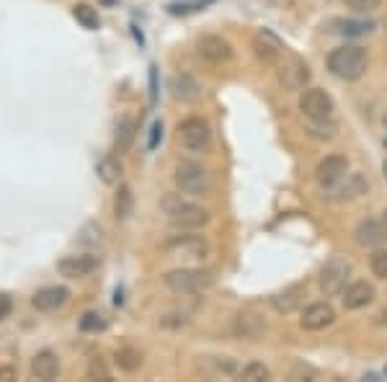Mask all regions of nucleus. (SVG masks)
Listing matches in <instances>:
<instances>
[{
	"label": "nucleus",
	"mask_w": 387,
	"mask_h": 382,
	"mask_svg": "<svg viewBox=\"0 0 387 382\" xmlns=\"http://www.w3.org/2000/svg\"><path fill=\"white\" fill-rule=\"evenodd\" d=\"M374 286L369 284V282H351V284H346V289L341 292V303H343V308L346 310H362V308H367V305L374 300Z\"/></svg>",
	"instance_id": "18"
},
{
	"label": "nucleus",
	"mask_w": 387,
	"mask_h": 382,
	"mask_svg": "<svg viewBox=\"0 0 387 382\" xmlns=\"http://www.w3.org/2000/svg\"><path fill=\"white\" fill-rule=\"evenodd\" d=\"M178 145L186 152H206L212 145V132L209 124L199 117H189L178 124Z\"/></svg>",
	"instance_id": "7"
},
{
	"label": "nucleus",
	"mask_w": 387,
	"mask_h": 382,
	"mask_svg": "<svg viewBox=\"0 0 387 382\" xmlns=\"http://www.w3.org/2000/svg\"><path fill=\"white\" fill-rule=\"evenodd\" d=\"M72 18H75L83 29H88V32H96V29L101 26L98 11H96L93 6H88V3H78V6H72Z\"/></svg>",
	"instance_id": "27"
},
{
	"label": "nucleus",
	"mask_w": 387,
	"mask_h": 382,
	"mask_svg": "<svg viewBox=\"0 0 387 382\" xmlns=\"http://www.w3.org/2000/svg\"><path fill=\"white\" fill-rule=\"evenodd\" d=\"M339 132V124L333 119H308L305 124V135L313 140H333Z\"/></svg>",
	"instance_id": "26"
},
{
	"label": "nucleus",
	"mask_w": 387,
	"mask_h": 382,
	"mask_svg": "<svg viewBox=\"0 0 387 382\" xmlns=\"http://www.w3.org/2000/svg\"><path fill=\"white\" fill-rule=\"evenodd\" d=\"M328 70L336 75L339 80H346V83H354V80L364 78V72L369 67V57L362 47L356 44H343V47L331 49L328 55Z\"/></svg>",
	"instance_id": "2"
},
{
	"label": "nucleus",
	"mask_w": 387,
	"mask_h": 382,
	"mask_svg": "<svg viewBox=\"0 0 387 382\" xmlns=\"http://www.w3.org/2000/svg\"><path fill=\"white\" fill-rule=\"evenodd\" d=\"M369 269L377 279H387V248H374V253L369 256Z\"/></svg>",
	"instance_id": "32"
},
{
	"label": "nucleus",
	"mask_w": 387,
	"mask_h": 382,
	"mask_svg": "<svg viewBox=\"0 0 387 382\" xmlns=\"http://www.w3.org/2000/svg\"><path fill=\"white\" fill-rule=\"evenodd\" d=\"M305 297H308V284H292L287 286L284 292H277L271 297V308L287 315V312H294L297 308H302Z\"/></svg>",
	"instance_id": "21"
},
{
	"label": "nucleus",
	"mask_w": 387,
	"mask_h": 382,
	"mask_svg": "<svg viewBox=\"0 0 387 382\" xmlns=\"http://www.w3.org/2000/svg\"><path fill=\"white\" fill-rule=\"evenodd\" d=\"M163 251L183 263H202L209 256V243L204 235H173Z\"/></svg>",
	"instance_id": "5"
},
{
	"label": "nucleus",
	"mask_w": 387,
	"mask_h": 382,
	"mask_svg": "<svg viewBox=\"0 0 387 382\" xmlns=\"http://www.w3.org/2000/svg\"><path fill=\"white\" fill-rule=\"evenodd\" d=\"M367 189H369V183H367V178L362 173H346L336 186H331V189L325 191H328V197L333 202H354L362 194H367Z\"/></svg>",
	"instance_id": "12"
},
{
	"label": "nucleus",
	"mask_w": 387,
	"mask_h": 382,
	"mask_svg": "<svg viewBox=\"0 0 387 382\" xmlns=\"http://www.w3.org/2000/svg\"><path fill=\"white\" fill-rule=\"evenodd\" d=\"M67 300H70V289L63 284H55V286H41L39 292L32 297V305L39 312H55L60 310Z\"/></svg>",
	"instance_id": "17"
},
{
	"label": "nucleus",
	"mask_w": 387,
	"mask_h": 382,
	"mask_svg": "<svg viewBox=\"0 0 387 382\" xmlns=\"http://www.w3.org/2000/svg\"><path fill=\"white\" fill-rule=\"evenodd\" d=\"M333 323H336V310L331 303H313L300 315V326L305 331H323Z\"/></svg>",
	"instance_id": "14"
},
{
	"label": "nucleus",
	"mask_w": 387,
	"mask_h": 382,
	"mask_svg": "<svg viewBox=\"0 0 387 382\" xmlns=\"http://www.w3.org/2000/svg\"><path fill=\"white\" fill-rule=\"evenodd\" d=\"M163 135V127H160V121H155V124H152V129H150V143H147V147H155V145H158V137Z\"/></svg>",
	"instance_id": "37"
},
{
	"label": "nucleus",
	"mask_w": 387,
	"mask_h": 382,
	"mask_svg": "<svg viewBox=\"0 0 387 382\" xmlns=\"http://www.w3.org/2000/svg\"><path fill=\"white\" fill-rule=\"evenodd\" d=\"M348 8L356 11V13H372L382 6V0H343Z\"/></svg>",
	"instance_id": "35"
},
{
	"label": "nucleus",
	"mask_w": 387,
	"mask_h": 382,
	"mask_svg": "<svg viewBox=\"0 0 387 382\" xmlns=\"http://www.w3.org/2000/svg\"><path fill=\"white\" fill-rule=\"evenodd\" d=\"M382 124H385V127H387V114H385V117H382Z\"/></svg>",
	"instance_id": "39"
},
{
	"label": "nucleus",
	"mask_w": 387,
	"mask_h": 382,
	"mask_svg": "<svg viewBox=\"0 0 387 382\" xmlns=\"http://www.w3.org/2000/svg\"><path fill=\"white\" fill-rule=\"evenodd\" d=\"M385 173H387V163H385Z\"/></svg>",
	"instance_id": "40"
},
{
	"label": "nucleus",
	"mask_w": 387,
	"mask_h": 382,
	"mask_svg": "<svg viewBox=\"0 0 387 382\" xmlns=\"http://www.w3.org/2000/svg\"><path fill=\"white\" fill-rule=\"evenodd\" d=\"M106 326H109V320L96 310H88L86 315L80 318V331H86V334H98V331H106Z\"/></svg>",
	"instance_id": "29"
},
{
	"label": "nucleus",
	"mask_w": 387,
	"mask_h": 382,
	"mask_svg": "<svg viewBox=\"0 0 387 382\" xmlns=\"http://www.w3.org/2000/svg\"><path fill=\"white\" fill-rule=\"evenodd\" d=\"M351 261L343 256H333L323 263L320 269V289L325 297H339L346 289L348 279H351Z\"/></svg>",
	"instance_id": "6"
},
{
	"label": "nucleus",
	"mask_w": 387,
	"mask_h": 382,
	"mask_svg": "<svg viewBox=\"0 0 387 382\" xmlns=\"http://www.w3.org/2000/svg\"><path fill=\"white\" fill-rule=\"evenodd\" d=\"M253 52L256 57L266 65H277L282 60V55L287 52L284 41L279 39L277 34L269 32V29H258V32L253 34Z\"/></svg>",
	"instance_id": "9"
},
{
	"label": "nucleus",
	"mask_w": 387,
	"mask_h": 382,
	"mask_svg": "<svg viewBox=\"0 0 387 382\" xmlns=\"http://www.w3.org/2000/svg\"><path fill=\"white\" fill-rule=\"evenodd\" d=\"M197 52L202 60H206V62H212V65H222V62H230V60H232V47H230V41L217 37V34L202 37L197 44Z\"/></svg>",
	"instance_id": "11"
},
{
	"label": "nucleus",
	"mask_w": 387,
	"mask_h": 382,
	"mask_svg": "<svg viewBox=\"0 0 387 382\" xmlns=\"http://www.w3.org/2000/svg\"><path fill=\"white\" fill-rule=\"evenodd\" d=\"M240 377L248 382H261V380H271V372L269 367L261 364V362H251V364H245L240 369Z\"/></svg>",
	"instance_id": "30"
},
{
	"label": "nucleus",
	"mask_w": 387,
	"mask_h": 382,
	"mask_svg": "<svg viewBox=\"0 0 387 382\" xmlns=\"http://www.w3.org/2000/svg\"><path fill=\"white\" fill-rule=\"evenodd\" d=\"M163 282L173 295H204L206 289L214 286V271L199 269V266H181V269L168 271Z\"/></svg>",
	"instance_id": "3"
},
{
	"label": "nucleus",
	"mask_w": 387,
	"mask_h": 382,
	"mask_svg": "<svg viewBox=\"0 0 387 382\" xmlns=\"http://www.w3.org/2000/svg\"><path fill=\"white\" fill-rule=\"evenodd\" d=\"M333 104L331 93H325L323 88H305L300 93V112L308 119H331L333 117Z\"/></svg>",
	"instance_id": "8"
},
{
	"label": "nucleus",
	"mask_w": 387,
	"mask_h": 382,
	"mask_svg": "<svg viewBox=\"0 0 387 382\" xmlns=\"http://www.w3.org/2000/svg\"><path fill=\"white\" fill-rule=\"evenodd\" d=\"M279 80L287 91H305V86L310 83V67L308 62H302L300 57H292L289 62H284Z\"/></svg>",
	"instance_id": "19"
},
{
	"label": "nucleus",
	"mask_w": 387,
	"mask_h": 382,
	"mask_svg": "<svg viewBox=\"0 0 387 382\" xmlns=\"http://www.w3.org/2000/svg\"><path fill=\"white\" fill-rule=\"evenodd\" d=\"M96 269H98V256L93 253H72L60 258V263H57V271L65 279H83L88 274H93Z\"/></svg>",
	"instance_id": "10"
},
{
	"label": "nucleus",
	"mask_w": 387,
	"mask_h": 382,
	"mask_svg": "<svg viewBox=\"0 0 387 382\" xmlns=\"http://www.w3.org/2000/svg\"><path fill=\"white\" fill-rule=\"evenodd\" d=\"M173 181L178 191L191 194V197H204L212 189V176L204 166H199L194 160H181L173 171Z\"/></svg>",
	"instance_id": "4"
},
{
	"label": "nucleus",
	"mask_w": 387,
	"mask_h": 382,
	"mask_svg": "<svg viewBox=\"0 0 387 382\" xmlns=\"http://www.w3.org/2000/svg\"><path fill=\"white\" fill-rule=\"evenodd\" d=\"M18 380V369L13 364H3L0 367V382H13Z\"/></svg>",
	"instance_id": "36"
},
{
	"label": "nucleus",
	"mask_w": 387,
	"mask_h": 382,
	"mask_svg": "<svg viewBox=\"0 0 387 382\" xmlns=\"http://www.w3.org/2000/svg\"><path fill=\"white\" fill-rule=\"evenodd\" d=\"M32 374L41 382L55 380L57 374H60V357H57L52 349L37 351L34 359H32Z\"/></svg>",
	"instance_id": "22"
},
{
	"label": "nucleus",
	"mask_w": 387,
	"mask_h": 382,
	"mask_svg": "<svg viewBox=\"0 0 387 382\" xmlns=\"http://www.w3.org/2000/svg\"><path fill=\"white\" fill-rule=\"evenodd\" d=\"M114 359H117V364L122 367L124 372H135V369H140V364H143V354L137 349H129V346H126V349H119Z\"/></svg>",
	"instance_id": "28"
},
{
	"label": "nucleus",
	"mask_w": 387,
	"mask_h": 382,
	"mask_svg": "<svg viewBox=\"0 0 387 382\" xmlns=\"http://www.w3.org/2000/svg\"><path fill=\"white\" fill-rule=\"evenodd\" d=\"M354 240L362 248H382L387 243V225L379 220H362L354 228Z\"/></svg>",
	"instance_id": "15"
},
{
	"label": "nucleus",
	"mask_w": 387,
	"mask_h": 382,
	"mask_svg": "<svg viewBox=\"0 0 387 382\" xmlns=\"http://www.w3.org/2000/svg\"><path fill=\"white\" fill-rule=\"evenodd\" d=\"M8 312H11V300L6 295H0V320L6 318Z\"/></svg>",
	"instance_id": "38"
},
{
	"label": "nucleus",
	"mask_w": 387,
	"mask_h": 382,
	"mask_svg": "<svg viewBox=\"0 0 387 382\" xmlns=\"http://www.w3.org/2000/svg\"><path fill=\"white\" fill-rule=\"evenodd\" d=\"M348 173V160L343 155H325L315 168V178L323 189H331Z\"/></svg>",
	"instance_id": "13"
},
{
	"label": "nucleus",
	"mask_w": 387,
	"mask_h": 382,
	"mask_svg": "<svg viewBox=\"0 0 387 382\" xmlns=\"http://www.w3.org/2000/svg\"><path fill=\"white\" fill-rule=\"evenodd\" d=\"M339 32L343 37H367L372 32V24L369 21H339Z\"/></svg>",
	"instance_id": "33"
},
{
	"label": "nucleus",
	"mask_w": 387,
	"mask_h": 382,
	"mask_svg": "<svg viewBox=\"0 0 387 382\" xmlns=\"http://www.w3.org/2000/svg\"><path fill=\"white\" fill-rule=\"evenodd\" d=\"M137 137V124L135 119H129V117H122L117 124V132H114V152H126L129 147H132V143H135Z\"/></svg>",
	"instance_id": "23"
},
{
	"label": "nucleus",
	"mask_w": 387,
	"mask_h": 382,
	"mask_svg": "<svg viewBox=\"0 0 387 382\" xmlns=\"http://www.w3.org/2000/svg\"><path fill=\"white\" fill-rule=\"evenodd\" d=\"M88 380H101V382H109L111 380V369L106 367L101 357H93L91 364H88Z\"/></svg>",
	"instance_id": "34"
},
{
	"label": "nucleus",
	"mask_w": 387,
	"mask_h": 382,
	"mask_svg": "<svg viewBox=\"0 0 387 382\" xmlns=\"http://www.w3.org/2000/svg\"><path fill=\"white\" fill-rule=\"evenodd\" d=\"M171 93L178 104H197L202 98V86L197 83V78H191L189 72H176L171 78Z\"/></svg>",
	"instance_id": "20"
},
{
	"label": "nucleus",
	"mask_w": 387,
	"mask_h": 382,
	"mask_svg": "<svg viewBox=\"0 0 387 382\" xmlns=\"http://www.w3.org/2000/svg\"><path fill=\"white\" fill-rule=\"evenodd\" d=\"M78 243L80 246H86V248L98 246V243H101V228H98L96 223H86L78 230Z\"/></svg>",
	"instance_id": "31"
},
{
	"label": "nucleus",
	"mask_w": 387,
	"mask_h": 382,
	"mask_svg": "<svg viewBox=\"0 0 387 382\" xmlns=\"http://www.w3.org/2000/svg\"><path fill=\"white\" fill-rule=\"evenodd\" d=\"M160 209L168 217V223H173L176 228H202L209 220V212L194 199L183 197V191L181 194H176V191L166 194L160 199Z\"/></svg>",
	"instance_id": "1"
},
{
	"label": "nucleus",
	"mask_w": 387,
	"mask_h": 382,
	"mask_svg": "<svg viewBox=\"0 0 387 382\" xmlns=\"http://www.w3.org/2000/svg\"><path fill=\"white\" fill-rule=\"evenodd\" d=\"M232 331L240 338H251V341H258L263 334H266V320L253 310H240L235 312L232 318Z\"/></svg>",
	"instance_id": "16"
},
{
	"label": "nucleus",
	"mask_w": 387,
	"mask_h": 382,
	"mask_svg": "<svg viewBox=\"0 0 387 382\" xmlns=\"http://www.w3.org/2000/svg\"><path fill=\"white\" fill-rule=\"evenodd\" d=\"M132 209H135V194L126 183H122L117 191V199H114V217L124 223V220H129Z\"/></svg>",
	"instance_id": "25"
},
{
	"label": "nucleus",
	"mask_w": 387,
	"mask_h": 382,
	"mask_svg": "<svg viewBox=\"0 0 387 382\" xmlns=\"http://www.w3.org/2000/svg\"><path fill=\"white\" fill-rule=\"evenodd\" d=\"M122 163H119L117 158H101L98 163H96V176L101 178V183H106V186H119V181H122Z\"/></svg>",
	"instance_id": "24"
}]
</instances>
